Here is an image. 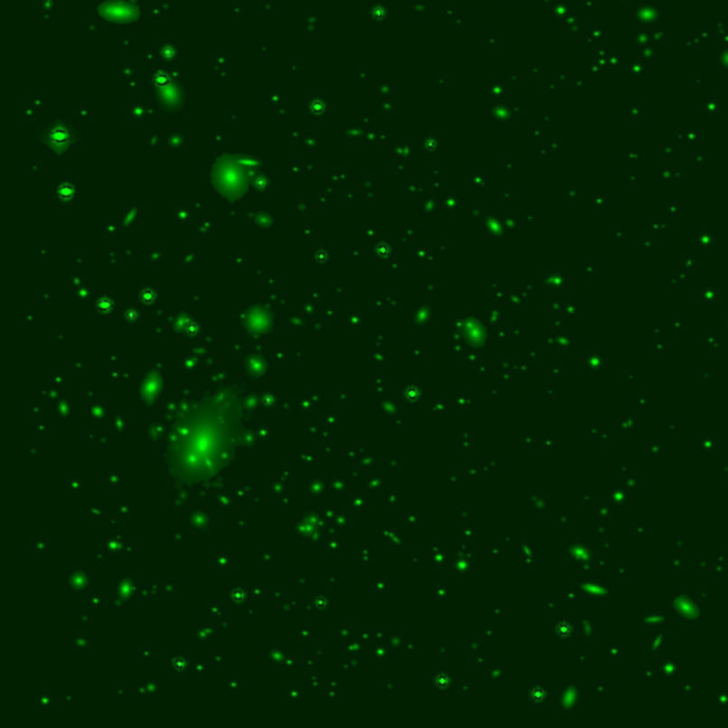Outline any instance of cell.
<instances>
[{"mask_svg":"<svg viewBox=\"0 0 728 728\" xmlns=\"http://www.w3.org/2000/svg\"><path fill=\"white\" fill-rule=\"evenodd\" d=\"M235 446L232 411L205 407L176 422L168 441L166 462L178 481L198 486L215 478L230 464Z\"/></svg>","mask_w":728,"mask_h":728,"instance_id":"obj_1","label":"cell"}]
</instances>
